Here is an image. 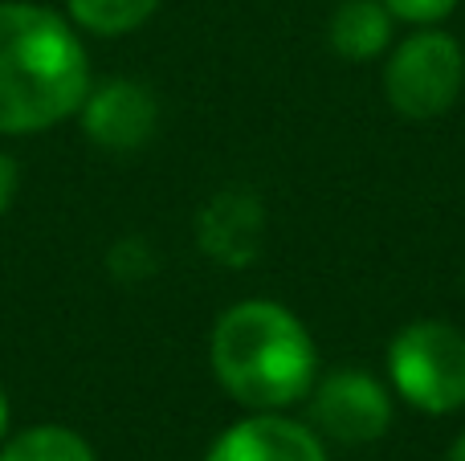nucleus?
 I'll return each instance as SVG.
<instances>
[{
	"mask_svg": "<svg viewBox=\"0 0 465 461\" xmlns=\"http://www.w3.org/2000/svg\"><path fill=\"white\" fill-rule=\"evenodd\" d=\"M90 57L62 13L0 5V135H37L82 111Z\"/></svg>",
	"mask_w": 465,
	"mask_h": 461,
	"instance_id": "f257e3e1",
	"label": "nucleus"
},
{
	"mask_svg": "<svg viewBox=\"0 0 465 461\" xmlns=\"http://www.w3.org/2000/svg\"><path fill=\"white\" fill-rule=\"evenodd\" d=\"M209 359L221 388L253 413H278L311 397L319 351L302 319L270 299L229 307L213 327Z\"/></svg>",
	"mask_w": 465,
	"mask_h": 461,
	"instance_id": "f03ea898",
	"label": "nucleus"
},
{
	"mask_svg": "<svg viewBox=\"0 0 465 461\" xmlns=\"http://www.w3.org/2000/svg\"><path fill=\"white\" fill-rule=\"evenodd\" d=\"M392 384L420 413H458L465 405V335L441 319L409 323L388 348Z\"/></svg>",
	"mask_w": 465,
	"mask_h": 461,
	"instance_id": "7ed1b4c3",
	"label": "nucleus"
},
{
	"mask_svg": "<svg viewBox=\"0 0 465 461\" xmlns=\"http://www.w3.org/2000/svg\"><path fill=\"white\" fill-rule=\"evenodd\" d=\"M465 82V54L450 33H412L396 45L392 62L384 70L388 103L409 119H437L461 94Z\"/></svg>",
	"mask_w": 465,
	"mask_h": 461,
	"instance_id": "20e7f679",
	"label": "nucleus"
},
{
	"mask_svg": "<svg viewBox=\"0 0 465 461\" xmlns=\"http://www.w3.org/2000/svg\"><path fill=\"white\" fill-rule=\"evenodd\" d=\"M311 421L339 446H368L392 425V397L368 372H331L319 388H311Z\"/></svg>",
	"mask_w": 465,
	"mask_h": 461,
	"instance_id": "39448f33",
	"label": "nucleus"
},
{
	"mask_svg": "<svg viewBox=\"0 0 465 461\" xmlns=\"http://www.w3.org/2000/svg\"><path fill=\"white\" fill-rule=\"evenodd\" d=\"M78 114H82V127H86L90 143L111 147V152H135V147H143L155 135V123H160L155 94L127 78L90 90Z\"/></svg>",
	"mask_w": 465,
	"mask_h": 461,
	"instance_id": "423d86ee",
	"label": "nucleus"
},
{
	"mask_svg": "<svg viewBox=\"0 0 465 461\" xmlns=\"http://www.w3.org/2000/svg\"><path fill=\"white\" fill-rule=\"evenodd\" d=\"M204 461H327L319 433L278 413L237 421L213 441Z\"/></svg>",
	"mask_w": 465,
	"mask_h": 461,
	"instance_id": "0eeeda50",
	"label": "nucleus"
},
{
	"mask_svg": "<svg viewBox=\"0 0 465 461\" xmlns=\"http://www.w3.org/2000/svg\"><path fill=\"white\" fill-rule=\"evenodd\" d=\"M331 49L343 54L347 62H368V57L384 54L392 41V13L384 0H343L331 16Z\"/></svg>",
	"mask_w": 465,
	"mask_h": 461,
	"instance_id": "6e6552de",
	"label": "nucleus"
},
{
	"mask_svg": "<svg viewBox=\"0 0 465 461\" xmlns=\"http://www.w3.org/2000/svg\"><path fill=\"white\" fill-rule=\"evenodd\" d=\"M257 233H262V209L249 196H237V192L217 196L201 217V245L213 258L229 261V266L245 261L237 241H249L257 250Z\"/></svg>",
	"mask_w": 465,
	"mask_h": 461,
	"instance_id": "1a4fd4ad",
	"label": "nucleus"
},
{
	"mask_svg": "<svg viewBox=\"0 0 465 461\" xmlns=\"http://www.w3.org/2000/svg\"><path fill=\"white\" fill-rule=\"evenodd\" d=\"M0 461H98L90 441L65 425H33L0 446Z\"/></svg>",
	"mask_w": 465,
	"mask_h": 461,
	"instance_id": "9d476101",
	"label": "nucleus"
},
{
	"mask_svg": "<svg viewBox=\"0 0 465 461\" xmlns=\"http://www.w3.org/2000/svg\"><path fill=\"white\" fill-rule=\"evenodd\" d=\"M65 5H70V16L86 33L123 37V33L139 29L160 8V0H65Z\"/></svg>",
	"mask_w": 465,
	"mask_h": 461,
	"instance_id": "9b49d317",
	"label": "nucleus"
},
{
	"mask_svg": "<svg viewBox=\"0 0 465 461\" xmlns=\"http://www.w3.org/2000/svg\"><path fill=\"white\" fill-rule=\"evenodd\" d=\"M384 8L401 21H412V25H433L441 16H450L458 8V0H384Z\"/></svg>",
	"mask_w": 465,
	"mask_h": 461,
	"instance_id": "f8f14e48",
	"label": "nucleus"
},
{
	"mask_svg": "<svg viewBox=\"0 0 465 461\" xmlns=\"http://www.w3.org/2000/svg\"><path fill=\"white\" fill-rule=\"evenodd\" d=\"M16 192H21V168H16V160L8 152H0V217L13 209Z\"/></svg>",
	"mask_w": 465,
	"mask_h": 461,
	"instance_id": "ddd939ff",
	"label": "nucleus"
},
{
	"mask_svg": "<svg viewBox=\"0 0 465 461\" xmlns=\"http://www.w3.org/2000/svg\"><path fill=\"white\" fill-rule=\"evenodd\" d=\"M445 461H465V433H458V441L450 446V454H445Z\"/></svg>",
	"mask_w": 465,
	"mask_h": 461,
	"instance_id": "4468645a",
	"label": "nucleus"
},
{
	"mask_svg": "<svg viewBox=\"0 0 465 461\" xmlns=\"http://www.w3.org/2000/svg\"><path fill=\"white\" fill-rule=\"evenodd\" d=\"M5 433H8V397L0 388V441H5Z\"/></svg>",
	"mask_w": 465,
	"mask_h": 461,
	"instance_id": "2eb2a0df",
	"label": "nucleus"
}]
</instances>
